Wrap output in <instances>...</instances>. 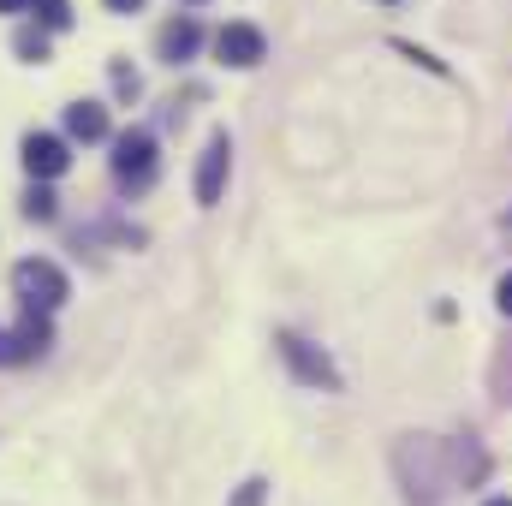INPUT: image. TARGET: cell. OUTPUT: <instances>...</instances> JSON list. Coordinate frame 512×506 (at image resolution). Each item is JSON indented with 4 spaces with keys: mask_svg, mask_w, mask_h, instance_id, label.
I'll use <instances>...</instances> for the list:
<instances>
[{
    "mask_svg": "<svg viewBox=\"0 0 512 506\" xmlns=\"http://www.w3.org/2000/svg\"><path fill=\"white\" fill-rule=\"evenodd\" d=\"M12 292L24 298V310L54 316V310L66 304V292H72V286H66V274H60L54 262H36V256H30V262H18V268H12Z\"/></svg>",
    "mask_w": 512,
    "mask_h": 506,
    "instance_id": "1",
    "label": "cell"
},
{
    "mask_svg": "<svg viewBox=\"0 0 512 506\" xmlns=\"http://www.w3.org/2000/svg\"><path fill=\"white\" fill-rule=\"evenodd\" d=\"M114 179L131 185V191H143V185L155 179V137H149V131H126V137L114 143Z\"/></svg>",
    "mask_w": 512,
    "mask_h": 506,
    "instance_id": "2",
    "label": "cell"
},
{
    "mask_svg": "<svg viewBox=\"0 0 512 506\" xmlns=\"http://www.w3.org/2000/svg\"><path fill=\"white\" fill-rule=\"evenodd\" d=\"M227 167H233V143H227V131H215V137H209V149H203V161H197V203H203V209H209V203H221Z\"/></svg>",
    "mask_w": 512,
    "mask_h": 506,
    "instance_id": "3",
    "label": "cell"
},
{
    "mask_svg": "<svg viewBox=\"0 0 512 506\" xmlns=\"http://www.w3.org/2000/svg\"><path fill=\"white\" fill-rule=\"evenodd\" d=\"M24 167H30V179H60V173L72 167V155H66V137L30 131V137H24Z\"/></svg>",
    "mask_w": 512,
    "mask_h": 506,
    "instance_id": "4",
    "label": "cell"
},
{
    "mask_svg": "<svg viewBox=\"0 0 512 506\" xmlns=\"http://www.w3.org/2000/svg\"><path fill=\"white\" fill-rule=\"evenodd\" d=\"M215 54H221V66H256V60L268 54V42H262L256 24H227V30L215 36Z\"/></svg>",
    "mask_w": 512,
    "mask_h": 506,
    "instance_id": "5",
    "label": "cell"
},
{
    "mask_svg": "<svg viewBox=\"0 0 512 506\" xmlns=\"http://www.w3.org/2000/svg\"><path fill=\"white\" fill-rule=\"evenodd\" d=\"M280 352H286V364L298 370L304 381H316V387H340V376H334V364L322 358V352H310L298 334H280Z\"/></svg>",
    "mask_w": 512,
    "mask_h": 506,
    "instance_id": "6",
    "label": "cell"
},
{
    "mask_svg": "<svg viewBox=\"0 0 512 506\" xmlns=\"http://www.w3.org/2000/svg\"><path fill=\"white\" fill-rule=\"evenodd\" d=\"M197 42H203V30H197V18H173V24H161V60H191L197 54Z\"/></svg>",
    "mask_w": 512,
    "mask_h": 506,
    "instance_id": "7",
    "label": "cell"
},
{
    "mask_svg": "<svg viewBox=\"0 0 512 506\" xmlns=\"http://www.w3.org/2000/svg\"><path fill=\"white\" fill-rule=\"evenodd\" d=\"M66 131H72L78 143L108 137V108H102V102H72V108H66Z\"/></svg>",
    "mask_w": 512,
    "mask_h": 506,
    "instance_id": "8",
    "label": "cell"
},
{
    "mask_svg": "<svg viewBox=\"0 0 512 506\" xmlns=\"http://www.w3.org/2000/svg\"><path fill=\"white\" fill-rule=\"evenodd\" d=\"M48 340H54L48 316H36V310H30V322L12 334V364H24V358H42V352H48Z\"/></svg>",
    "mask_w": 512,
    "mask_h": 506,
    "instance_id": "9",
    "label": "cell"
},
{
    "mask_svg": "<svg viewBox=\"0 0 512 506\" xmlns=\"http://www.w3.org/2000/svg\"><path fill=\"white\" fill-rule=\"evenodd\" d=\"M30 12H36L48 30H66V24H72V6H66V0H30Z\"/></svg>",
    "mask_w": 512,
    "mask_h": 506,
    "instance_id": "10",
    "label": "cell"
},
{
    "mask_svg": "<svg viewBox=\"0 0 512 506\" xmlns=\"http://www.w3.org/2000/svg\"><path fill=\"white\" fill-rule=\"evenodd\" d=\"M12 48H18L24 60H48V36H42V30H18V42H12Z\"/></svg>",
    "mask_w": 512,
    "mask_h": 506,
    "instance_id": "11",
    "label": "cell"
},
{
    "mask_svg": "<svg viewBox=\"0 0 512 506\" xmlns=\"http://www.w3.org/2000/svg\"><path fill=\"white\" fill-rule=\"evenodd\" d=\"M24 215L30 221H54V191H30L24 197Z\"/></svg>",
    "mask_w": 512,
    "mask_h": 506,
    "instance_id": "12",
    "label": "cell"
},
{
    "mask_svg": "<svg viewBox=\"0 0 512 506\" xmlns=\"http://www.w3.org/2000/svg\"><path fill=\"white\" fill-rule=\"evenodd\" d=\"M268 501V483H245L239 495H233V506H262Z\"/></svg>",
    "mask_w": 512,
    "mask_h": 506,
    "instance_id": "13",
    "label": "cell"
},
{
    "mask_svg": "<svg viewBox=\"0 0 512 506\" xmlns=\"http://www.w3.org/2000/svg\"><path fill=\"white\" fill-rule=\"evenodd\" d=\"M495 304H501V316H512V274L495 286Z\"/></svg>",
    "mask_w": 512,
    "mask_h": 506,
    "instance_id": "14",
    "label": "cell"
},
{
    "mask_svg": "<svg viewBox=\"0 0 512 506\" xmlns=\"http://www.w3.org/2000/svg\"><path fill=\"white\" fill-rule=\"evenodd\" d=\"M0 12H30V0H0Z\"/></svg>",
    "mask_w": 512,
    "mask_h": 506,
    "instance_id": "15",
    "label": "cell"
},
{
    "mask_svg": "<svg viewBox=\"0 0 512 506\" xmlns=\"http://www.w3.org/2000/svg\"><path fill=\"white\" fill-rule=\"evenodd\" d=\"M0 364H12V340L6 334H0Z\"/></svg>",
    "mask_w": 512,
    "mask_h": 506,
    "instance_id": "16",
    "label": "cell"
},
{
    "mask_svg": "<svg viewBox=\"0 0 512 506\" xmlns=\"http://www.w3.org/2000/svg\"><path fill=\"white\" fill-rule=\"evenodd\" d=\"M108 6H114V12H131V6H143V0H108Z\"/></svg>",
    "mask_w": 512,
    "mask_h": 506,
    "instance_id": "17",
    "label": "cell"
},
{
    "mask_svg": "<svg viewBox=\"0 0 512 506\" xmlns=\"http://www.w3.org/2000/svg\"><path fill=\"white\" fill-rule=\"evenodd\" d=\"M489 506H512V501H489Z\"/></svg>",
    "mask_w": 512,
    "mask_h": 506,
    "instance_id": "18",
    "label": "cell"
},
{
    "mask_svg": "<svg viewBox=\"0 0 512 506\" xmlns=\"http://www.w3.org/2000/svg\"><path fill=\"white\" fill-rule=\"evenodd\" d=\"M382 6H399V0H382Z\"/></svg>",
    "mask_w": 512,
    "mask_h": 506,
    "instance_id": "19",
    "label": "cell"
}]
</instances>
